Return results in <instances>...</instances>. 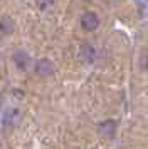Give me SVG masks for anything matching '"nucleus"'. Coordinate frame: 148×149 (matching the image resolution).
<instances>
[{
  "label": "nucleus",
  "instance_id": "1",
  "mask_svg": "<svg viewBox=\"0 0 148 149\" xmlns=\"http://www.w3.org/2000/svg\"><path fill=\"white\" fill-rule=\"evenodd\" d=\"M81 29L84 30V32H94V30H98L99 29V15L96 14V12H93V10H86L84 14L81 15Z\"/></svg>",
  "mask_w": 148,
  "mask_h": 149
},
{
  "label": "nucleus",
  "instance_id": "2",
  "mask_svg": "<svg viewBox=\"0 0 148 149\" xmlns=\"http://www.w3.org/2000/svg\"><path fill=\"white\" fill-rule=\"evenodd\" d=\"M116 129H118V122L114 121V119H106V121L99 122V126H98V134L103 137V139H106V141H111L116 134Z\"/></svg>",
  "mask_w": 148,
  "mask_h": 149
},
{
  "label": "nucleus",
  "instance_id": "3",
  "mask_svg": "<svg viewBox=\"0 0 148 149\" xmlns=\"http://www.w3.org/2000/svg\"><path fill=\"white\" fill-rule=\"evenodd\" d=\"M54 64L49 59H40V61H37V64H35V74L40 75V77H51V75L54 74Z\"/></svg>",
  "mask_w": 148,
  "mask_h": 149
},
{
  "label": "nucleus",
  "instance_id": "4",
  "mask_svg": "<svg viewBox=\"0 0 148 149\" xmlns=\"http://www.w3.org/2000/svg\"><path fill=\"white\" fill-rule=\"evenodd\" d=\"M12 59H13L15 67L19 69V70H27L29 65H30V55L27 54V52H24V50H17Z\"/></svg>",
  "mask_w": 148,
  "mask_h": 149
},
{
  "label": "nucleus",
  "instance_id": "5",
  "mask_svg": "<svg viewBox=\"0 0 148 149\" xmlns=\"http://www.w3.org/2000/svg\"><path fill=\"white\" fill-rule=\"evenodd\" d=\"M79 57L84 64H93L96 61V49L91 44H82L79 49Z\"/></svg>",
  "mask_w": 148,
  "mask_h": 149
},
{
  "label": "nucleus",
  "instance_id": "6",
  "mask_svg": "<svg viewBox=\"0 0 148 149\" xmlns=\"http://www.w3.org/2000/svg\"><path fill=\"white\" fill-rule=\"evenodd\" d=\"M20 119V111L19 109H10V111H7L5 112V117H4V122H5V126H13L15 122Z\"/></svg>",
  "mask_w": 148,
  "mask_h": 149
},
{
  "label": "nucleus",
  "instance_id": "7",
  "mask_svg": "<svg viewBox=\"0 0 148 149\" xmlns=\"http://www.w3.org/2000/svg\"><path fill=\"white\" fill-rule=\"evenodd\" d=\"M13 30V22L10 19H2L0 20V32L2 34H10Z\"/></svg>",
  "mask_w": 148,
  "mask_h": 149
},
{
  "label": "nucleus",
  "instance_id": "8",
  "mask_svg": "<svg viewBox=\"0 0 148 149\" xmlns=\"http://www.w3.org/2000/svg\"><path fill=\"white\" fill-rule=\"evenodd\" d=\"M138 64H140V69L143 72H148V49L141 50L140 59H138Z\"/></svg>",
  "mask_w": 148,
  "mask_h": 149
},
{
  "label": "nucleus",
  "instance_id": "9",
  "mask_svg": "<svg viewBox=\"0 0 148 149\" xmlns=\"http://www.w3.org/2000/svg\"><path fill=\"white\" fill-rule=\"evenodd\" d=\"M35 3H37V7H39L40 10H42V12H44V10H47V8H51V7H52L54 0H37Z\"/></svg>",
  "mask_w": 148,
  "mask_h": 149
}]
</instances>
